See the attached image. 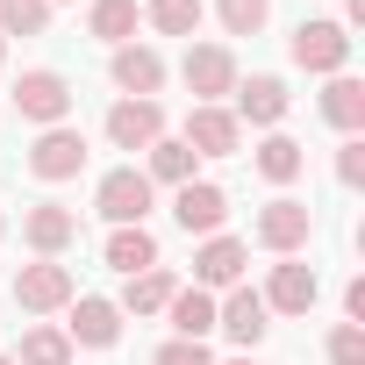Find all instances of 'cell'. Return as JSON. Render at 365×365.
I'll use <instances>...</instances> for the list:
<instances>
[{
	"label": "cell",
	"instance_id": "28",
	"mask_svg": "<svg viewBox=\"0 0 365 365\" xmlns=\"http://www.w3.org/2000/svg\"><path fill=\"white\" fill-rule=\"evenodd\" d=\"M215 15H222L230 36H258L272 22V0H215Z\"/></svg>",
	"mask_w": 365,
	"mask_h": 365
},
{
	"label": "cell",
	"instance_id": "1",
	"mask_svg": "<svg viewBox=\"0 0 365 365\" xmlns=\"http://www.w3.org/2000/svg\"><path fill=\"white\" fill-rule=\"evenodd\" d=\"M308 237H315V208L294 201V194H272V201L258 208V222H251V244L272 251V258H301Z\"/></svg>",
	"mask_w": 365,
	"mask_h": 365
},
{
	"label": "cell",
	"instance_id": "7",
	"mask_svg": "<svg viewBox=\"0 0 365 365\" xmlns=\"http://www.w3.org/2000/svg\"><path fill=\"white\" fill-rule=\"evenodd\" d=\"M15 108H22V122L58 129V122L72 115V79H65V72H51V65H36V72H22V79H15Z\"/></svg>",
	"mask_w": 365,
	"mask_h": 365
},
{
	"label": "cell",
	"instance_id": "8",
	"mask_svg": "<svg viewBox=\"0 0 365 365\" xmlns=\"http://www.w3.org/2000/svg\"><path fill=\"white\" fill-rule=\"evenodd\" d=\"M172 222L187 230V237H222L230 194L215 187V179H187V187H172Z\"/></svg>",
	"mask_w": 365,
	"mask_h": 365
},
{
	"label": "cell",
	"instance_id": "3",
	"mask_svg": "<svg viewBox=\"0 0 365 365\" xmlns=\"http://www.w3.org/2000/svg\"><path fill=\"white\" fill-rule=\"evenodd\" d=\"M150 201H158V187L136 172V165H115V172H101V187H93V215L101 222H115V230H129V222H143L150 215Z\"/></svg>",
	"mask_w": 365,
	"mask_h": 365
},
{
	"label": "cell",
	"instance_id": "35",
	"mask_svg": "<svg viewBox=\"0 0 365 365\" xmlns=\"http://www.w3.org/2000/svg\"><path fill=\"white\" fill-rule=\"evenodd\" d=\"M0 237H8V208H0Z\"/></svg>",
	"mask_w": 365,
	"mask_h": 365
},
{
	"label": "cell",
	"instance_id": "2",
	"mask_svg": "<svg viewBox=\"0 0 365 365\" xmlns=\"http://www.w3.org/2000/svg\"><path fill=\"white\" fill-rule=\"evenodd\" d=\"M179 79H187L194 108H222V93H237V51L230 43H187V58H179Z\"/></svg>",
	"mask_w": 365,
	"mask_h": 365
},
{
	"label": "cell",
	"instance_id": "27",
	"mask_svg": "<svg viewBox=\"0 0 365 365\" xmlns=\"http://www.w3.org/2000/svg\"><path fill=\"white\" fill-rule=\"evenodd\" d=\"M51 0H0V36H43Z\"/></svg>",
	"mask_w": 365,
	"mask_h": 365
},
{
	"label": "cell",
	"instance_id": "22",
	"mask_svg": "<svg viewBox=\"0 0 365 365\" xmlns=\"http://www.w3.org/2000/svg\"><path fill=\"white\" fill-rule=\"evenodd\" d=\"M143 158H150V165H143V179H150V187H187V179H194V165H201L187 143H179V136H158Z\"/></svg>",
	"mask_w": 365,
	"mask_h": 365
},
{
	"label": "cell",
	"instance_id": "4",
	"mask_svg": "<svg viewBox=\"0 0 365 365\" xmlns=\"http://www.w3.org/2000/svg\"><path fill=\"white\" fill-rule=\"evenodd\" d=\"M287 58L301 72H315V79H336V72H351V29L344 22H301L294 43H287Z\"/></svg>",
	"mask_w": 365,
	"mask_h": 365
},
{
	"label": "cell",
	"instance_id": "13",
	"mask_svg": "<svg viewBox=\"0 0 365 365\" xmlns=\"http://www.w3.org/2000/svg\"><path fill=\"white\" fill-rule=\"evenodd\" d=\"M215 329H222L237 351H258V344H265V329H272V315H265L258 287H230V294L215 301Z\"/></svg>",
	"mask_w": 365,
	"mask_h": 365
},
{
	"label": "cell",
	"instance_id": "18",
	"mask_svg": "<svg viewBox=\"0 0 365 365\" xmlns=\"http://www.w3.org/2000/svg\"><path fill=\"white\" fill-rule=\"evenodd\" d=\"M101 258L129 279V272H150V265H165L158 258V237L143 230V222H129V230H108V244H101Z\"/></svg>",
	"mask_w": 365,
	"mask_h": 365
},
{
	"label": "cell",
	"instance_id": "11",
	"mask_svg": "<svg viewBox=\"0 0 365 365\" xmlns=\"http://www.w3.org/2000/svg\"><path fill=\"white\" fill-rule=\"evenodd\" d=\"M287 108H294V93H287L279 72H251V79H237V108H230L237 122H251V129H279Z\"/></svg>",
	"mask_w": 365,
	"mask_h": 365
},
{
	"label": "cell",
	"instance_id": "14",
	"mask_svg": "<svg viewBox=\"0 0 365 365\" xmlns=\"http://www.w3.org/2000/svg\"><path fill=\"white\" fill-rule=\"evenodd\" d=\"M22 244H29L36 258H65V251L79 244V215H72L65 201H36V208L22 215Z\"/></svg>",
	"mask_w": 365,
	"mask_h": 365
},
{
	"label": "cell",
	"instance_id": "5",
	"mask_svg": "<svg viewBox=\"0 0 365 365\" xmlns=\"http://www.w3.org/2000/svg\"><path fill=\"white\" fill-rule=\"evenodd\" d=\"M72 294H79V279L58 258H36V265L15 272V308L22 315H58V308H72Z\"/></svg>",
	"mask_w": 365,
	"mask_h": 365
},
{
	"label": "cell",
	"instance_id": "6",
	"mask_svg": "<svg viewBox=\"0 0 365 365\" xmlns=\"http://www.w3.org/2000/svg\"><path fill=\"white\" fill-rule=\"evenodd\" d=\"M43 187H58V179H79L86 172V136L72 129V122H58V129H36V143H29V158H22Z\"/></svg>",
	"mask_w": 365,
	"mask_h": 365
},
{
	"label": "cell",
	"instance_id": "15",
	"mask_svg": "<svg viewBox=\"0 0 365 365\" xmlns=\"http://www.w3.org/2000/svg\"><path fill=\"white\" fill-rule=\"evenodd\" d=\"M179 143H187L194 158H237V150H244V122H237L230 108H194Z\"/></svg>",
	"mask_w": 365,
	"mask_h": 365
},
{
	"label": "cell",
	"instance_id": "23",
	"mask_svg": "<svg viewBox=\"0 0 365 365\" xmlns=\"http://www.w3.org/2000/svg\"><path fill=\"white\" fill-rule=\"evenodd\" d=\"M251 165H258V179H272V187H294L301 165H308V150H301L294 136H279V129H272V136L258 143V158H251Z\"/></svg>",
	"mask_w": 365,
	"mask_h": 365
},
{
	"label": "cell",
	"instance_id": "31",
	"mask_svg": "<svg viewBox=\"0 0 365 365\" xmlns=\"http://www.w3.org/2000/svg\"><path fill=\"white\" fill-rule=\"evenodd\" d=\"M336 179H344V187H365V136L336 143Z\"/></svg>",
	"mask_w": 365,
	"mask_h": 365
},
{
	"label": "cell",
	"instance_id": "21",
	"mask_svg": "<svg viewBox=\"0 0 365 365\" xmlns=\"http://www.w3.org/2000/svg\"><path fill=\"white\" fill-rule=\"evenodd\" d=\"M165 315H172V336H194V344H208V329H215V294H201V287H179V294L165 301Z\"/></svg>",
	"mask_w": 365,
	"mask_h": 365
},
{
	"label": "cell",
	"instance_id": "25",
	"mask_svg": "<svg viewBox=\"0 0 365 365\" xmlns=\"http://www.w3.org/2000/svg\"><path fill=\"white\" fill-rule=\"evenodd\" d=\"M15 365H72V336H65L58 322H36V329H22Z\"/></svg>",
	"mask_w": 365,
	"mask_h": 365
},
{
	"label": "cell",
	"instance_id": "26",
	"mask_svg": "<svg viewBox=\"0 0 365 365\" xmlns=\"http://www.w3.org/2000/svg\"><path fill=\"white\" fill-rule=\"evenodd\" d=\"M201 15H208L201 0H150V8H143V22H150L158 36H187V43H194V29H201Z\"/></svg>",
	"mask_w": 365,
	"mask_h": 365
},
{
	"label": "cell",
	"instance_id": "20",
	"mask_svg": "<svg viewBox=\"0 0 365 365\" xmlns=\"http://www.w3.org/2000/svg\"><path fill=\"white\" fill-rule=\"evenodd\" d=\"M172 294H179V279H172L165 265H150V272H129V279H122V301H115V308H122V315H165Z\"/></svg>",
	"mask_w": 365,
	"mask_h": 365
},
{
	"label": "cell",
	"instance_id": "33",
	"mask_svg": "<svg viewBox=\"0 0 365 365\" xmlns=\"http://www.w3.org/2000/svg\"><path fill=\"white\" fill-rule=\"evenodd\" d=\"M222 365H258V358H251V351H244V358H222Z\"/></svg>",
	"mask_w": 365,
	"mask_h": 365
},
{
	"label": "cell",
	"instance_id": "29",
	"mask_svg": "<svg viewBox=\"0 0 365 365\" xmlns=\"http://www.w3.org/2000/svg\"><path fill=\"white\" fill-rule=\"evenodd\" d=\"M329 365H365V329L358 322H336L329 329Z\"/></svg>",
	"mask_w": 365,
	"mask_h": 365
},
{
	"label": "cell",
	"instance_id": "34",
	"mask_svg": "<svg viewBox=\"0 0 365 365\" xmlns=\"http://www.w3.org/2000/svg\"><path fill=\"white\" fill-rule=\"evenodd\" d=\"M0 65H8V36H0Z\"/></svg>",
	"mask_w": 365,
	"mask_h": 365
},
{
	"label": "cell",
	"instance_id": "10",
	"mask_svg": "<svg viewBox=\"0 0 365 365\" xmlns=\"http://www.w3.org/2000/svg\"><path fill=\"white\" fill-rule=\"evenodd\" d=\"M258 301H265V315H308V308L322 301V279H315V265L279 258V265H272V279L258 287Z\"/></svg>",
	"mask_w": 365,
	"mask_h": 365
},
{
	"label": "cell",
	"instance_id": "36",
	"mask_svg": "<svg viewBox=\"0 0 365 365\" xmlns=\"http://www.w3.org/2000/svg\"><path fill=\"white\" fill-rule=\"evenodd\" d=\"M0 365H15V358H0Z\"/></svg>",
	"mask_w": 365,
	"mask_h": 365
},
{
	"label": "cell",
	"instance_id": "12",
	"mask_svg": "<svg viewBox=\"0 0 365 365\" xmlns=\"http://www.w3.org/2000/svg\"><path fill=\"white\" fill-rule=\"evenodd\" d=\"M65 336H72V351H115V336H122V308H115L108 294H72V322H65Z\"/></svg>",
	"mask_w": 365,
	"mask_h": 365
},
{
	"label": "cell",
	"instance_id": "19",
	"mask_svg": "<svg viewBox=\"0 0 365 365\" xmlns=\"http://www.w3.org/2000/svg\"><path fill=\"white\" fill-rule=\"evenodd\" d=\"M322 122H329V129H344V136H358V129H365V79L336 72V79L322 86Z\"/></svg>",
	"mask_w": 365,
	"mask_h": 365
},
{
	"label": "cell",
	"instance_id": "24",
	"mask_svg": "<svg viewBox=\"0 0 365 365\" xmlns=\"http://www.w3.org/2000/svg\"><path fill=\"white\" fill-rule=\"evenodd\" d=\"M86 29L101 36V43H136V0H86Z\"/></svg>",
	"mask_w": 365,
	"mask_h": 365
},
{
	"label": "cell",
	"instance_id": "32",
	"mask_svg": "<svg viewBox=\"0 0 365 365\" xmlns=\"http://www.w3.org/2000/svg\"><path fill=\"white\" fill-rule=\"evenodd\" d=\"M344 315H351V322H365V279H351V287H344Z\"/></svg>",
	"mask_w": 365,
	"mask_h": 365
},
{
	"label": "cell",
	"instance_id": "30",
	"mask_svg": "<svg viewBox=\"0 0 365 365\" xmlns=\"http://www.w3.org/2000/svg\"><path fill=\"white\" fill-rule=\"evenodd\" d=\"M150 365H215V351L208 344H194V336H172V344H158V358Z\"/></svg>",
	"mask_w": 365,
	"mask_h": 365
},
{
	"label": "cell",
	"instance_id": "17",
	"mask_svg": "<svg viewBox=\"0 0 365 365\" xmlns=\"http://www.w3.org/2000/svg\"><path fill=\"white\" fill-rule=\"evenodd\" d=\"M165 136V108L158 101H115L108 108V143L115 150H150Z\"/></svg>",
	"mask_w": 365,
	"mask_h": 365
},
{
	"label": "cell",
	"instance_id": "9",
	"mask_svg": "<svg viewBox=\"0 0 365 365\" xmlns=\"http://www.w3.org/2000/svg\"><path fill=\"white\" fill-rule=\"evenodd\" d=\"M244 265H251V244H244V237H201V251H194V287H201V294H230V287H244Z\"/></svg>",
	"mask_w": 365,
	"mask_h": 365
},
{
	"label": "cell",
	"instance_id": "16",
	"mask_svg": "<svg viewBox=\"0 0 365 365\" xmlns=\"http://www.w3.org/2000/svg\"><path fill=\"white\" fill-rule=\"evenodd\" d=\"M108 79L122 86V101H158V86H165V58H158L150 43H122V51L108 58Z\"/></svg>",
	"mask_w": 365,
	"mask_h": 365
}]
</instances>
